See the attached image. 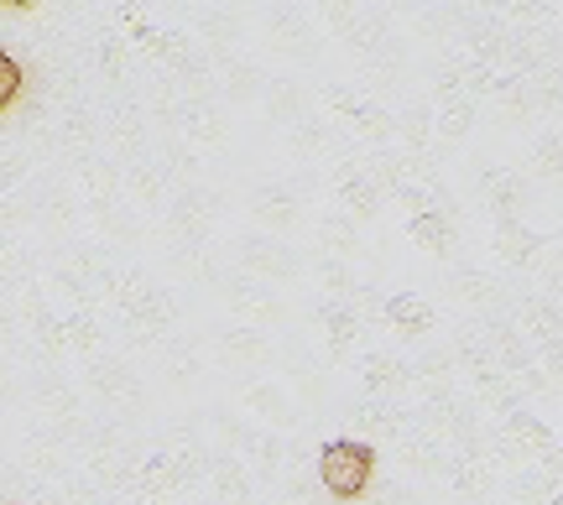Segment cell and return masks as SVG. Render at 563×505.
Returning a JSON list of instances; mask_svg holds the SVG:
<instances>
[{"mask_svg":"<svg viewBox=\"0 0 563 505\" xmlns=\"http://www.w3.org/2000/svg\"><path fill=\"white\" fill-rule=\"evenodd\" d=\"M26 83H32L26 63H21L11 47H0V115H11V110L26 100Z\"/></svg>","mask_w":563,"mask_h":505,"instance_id":"2","label":"cell"},{"mask_svg":"<svg viewBox=\"0 0 563 505\" xmlns=\"http://www.w3.org/2000/svg\"><path fill=\"white\" fill-rule=\"evenodd\" d=\"M319 480L334 501H361L376 480V448L361 438H334L319 448Z\"/></svg>","mask_w":563,"mask_h":505,"instance_id":"1","label":"cell"},{"mask_svg":"<svg viewBox=\"0 0 563 505\" xmlns=\"http://www.w3.org/2000/svg\"><path fill=\"white\" fill-rule=\"evenodd\" d=\"M0 505H16V501H0Z\"/></svg>","mask_w":563,"mask_h":505,"instance_id":"4","label":"cell"},{"mask_svg":"<svg viewBox=\"0 0 563 505\" xmlns=\"http://www.w3.org/2000/svg\"><path fill=\"white\" fill-rule=\"evenodd\" d=\"M391 324H402V328H412V334H418V328H428V307L407 292V298H397V303H391Z\"/></svg>","mask_w":563,"mask_h":505,"instance_id":"3","label":"cell"}]
</instances>
